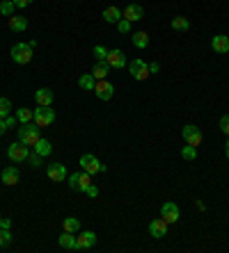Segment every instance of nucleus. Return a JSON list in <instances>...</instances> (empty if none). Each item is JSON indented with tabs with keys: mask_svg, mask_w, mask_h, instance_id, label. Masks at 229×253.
<instances>
[{
	"mask_svg": "<svg viewBox=\"0 0 229 253\" xmlns=\"http://www.w3.org/2000/svg\"><path fill=\"white\" fill-rule=\"evenodd\" d=\"M39 139H41V133H39V126L35 121H32V123H21V128H19V142H23L30 149V146H35Z\"/></svg>",
	"mask_w": 229,
	"mask_h": 253,
	"instance_id": "nucleus-1",
	"label": "nucleus"
},
{
	"mask_svg": "<svg viewBox=\"0 0 229 253\" xmlns=\"http://www.w3.org/2000/svg\"><path fill=\"white\" fill-rule=\"evenodd\" d=\"M12 60L16 62V64H30L32 62V46H30V41H21V44H14L12 46Z\"/></svg>",
	"mask_w": 229,
	"mask_h": 253,
	"instance_id": "nucleus-2",
	"label": "nucleus"
},
{
	"mask_svg": "<svg viewBox=\"0 0 229 253\" xmlns=\"http://www.w3.org/2000/svg\"><path fill=\"white\" fill-rule=\"evenodd\" d=\"M32 121H35L39 128H48L55 121V110L51 105H37V110L32 114Z\"/></svg>",
	"mask_w": 229,
	"mask_h": 253,
	"instance_id": "nucleus-3",
	"label": "nucleus"
},
{
	"mask_svg": "<svg viewBox=\"0 0 229 253\" xmlns=\"http://www.w3.org/2000/svg\"><path fill=\"white\" fill-rule=\"evenodd\" d=\"M28 155H30V149H28L23 142H14V144H9L7 146V157L14 164H23L25 160H28Z\"/></svg>",
	"mask_w": 229,
	"mask_h": 253,
	"instance_id": "nucleus-4",
	"label": "nucleus"
},
{
	"mask_svg": "<svg viewBox=\"0 0 229 253\" xmlns=\"http://www.w3.org/2000/svg\"><path fill=\"white\" fill-rule=\"evenodd\" d=\"M90 185H92V176L85 171V169H80V171L69 176V187H71L74 192H85Z\"/></svg>",
	"mask_w": 229,
	"mask_h": 253,
	"instance_id": "nucleus-5",
	"label": "nucleus"
},
{
	"mask_svg": "<svg viewBox=\"0 0 229 253\" xmlns=\"http://www.w3.org/2000/svg\"><path fill=\"white\" fill-rule=\"evenodd\" d=\"M80 169H85L90 176H94V173H99V171H106V167L96 160V155H92V153L80 155Z\"/></svg>",
	"mask_w": 229,
	"mask_h": 253,
	"instance_id": "nucleus-6",
	"label": "nucleus"
},
{
	"mask_svg": "<svg viewBox=\"0 0 229 253\" xmlns=\"http://www.w3.org/2000/svg\"><path fill=\"white\" fill-rule=\"evenodd\" d=\"M129 71H131V75H133V80H137V82H145L147 78H149V64L147 62H142V60H133L129 64Z\"/></svg>",
	"mask_w": 229,
	"mask_h": 253,
	"instance_id": "nucleus-7",
	"label": "nucleus"
},
{
	"mask_svg": "<svg viewBox=\"0 0 229 253\" xmlns=\"http://www.w3.org/2000/svg\"><path fill=\"white\" fill-rule=\"evenodd\" d=\"M46 176H48V180H53V183H62V180L69 178L67 173V167L60 162H51L48 167H46Z\"/></svg>",
	"mask_w": 229,
	"mask_h": 253,
	"instance_id": "nucleus-8",
	"label": "nucleus"
},
{
	"mask_svg": "<svg viewBox=\"0 0 229 253\" xmlns=\"http://www.w3.org/2000/svg\"><path fill=\"white\" fill-rule=\"evenodd\" d=\"M181 135H183V139H186V144H191V146H199V144H202V139H204L202 130H199L197 126H192V123L183 126Z\"/></svg>",
	"mask_w": 229,
	"mask_h": 253,
	"instance_id": "nucleus-9",
	"label": "nucleus"
},
{
	"mask_svg": "<svg viewBox=\"0 0 229 253\" xmlns=\"http://www.w3.org/2000/svg\"><path fill=\"white\" fill-rule=\"evenodd\" d=\"M94 94H96V98H101V101H110V98L114 96V84L108 80H96Z\"/></svg>",
	"mask_w": 229,
	"mask_h": 253,
	"instance_id": "nucleus-10",
	"label": "nucleus"
},
{
	"mask_svg": "<svg viewBox=\"0 0 229 253\" xmlns=\"http://www.w3.org/2000/svg\"><path fill=\"white\" fill-rule=\"evenodd\" d=\"M179 205H176L174 201H168V203H163V208H160V217L165 219L168 223H176L179 221Z\"/></svg>",
	"mask_w": 229,
	"mask_h": 253,
	"instance_id": "nucleus-11",
	"label": "nucleus"
},
{
	"mask_svg": "<svg viewBox=\"0 0 229 253\" xmlns=\"http://www.w3.org/2000/svg\"><path fill=\"white\" fill-rule=\"evenodd\" d=\"M168 228H170V223L160 217V219H153L152 223H149V233H152V237L156 239H163L165 235H168Z\"/></svg>",
	"mask_w": 229,
	"mask_h": 253,
	"instance_id": "nucleus-12",
	"label": "nucleus"
},
{
	"mask_svg": "<svg viewBox=\"0 0 229 253\" xmlns=\"http://www.w3.org/2000/svg\"><path fill=\"white\" fill-rule=\"evenodd\" d=\"M106 62L110 64V68H124L126 67V55L119 48H113V51H108Z\"/></svg>",
	"mask_w": 229,
	"mask_h": 253,
	"instance_id": "nucleus-13",
	"label": "nucleus"
},
{
	"mask_svg": "<svg viewBox=\"0 0 229 253\" xmlns=\"http://www.w3.org/2000/svg\"><path fill=\"white\" fill-rule=\"evenodd\" d=\"M211 48H213L218 55H227L229 52V37L227 34H215L211 39Z\"/></svg>",
	"mask_w": 229,
	"mask_h": 253,
	"instance_id": "nucleus-14",
	"label": "nucleus"
},
{
	"mask_svg": "<svg viewBox=\"0 0 229 253\" xmlns=\"http://www.w3.org/2000/svg\"><path fill=\"white\" fill-rule=\"evenodd\" d=\"M78 249H92V246L96 244V233H92V231H83V233H78Z\"/></svg>",
	"mask_w": 229,
	"mask_h": 253,
	"instance_id": "nucleus-15",
	"label": "nucleus"
},
{
	"mask_svg": "<svg viewBox=\"0 0 229 253\" xmlns=\"http://www.w3.org/2000/svg\"><path fill=\"white\" fill-rule=\"evenodd\" d=\"M0 178H2V183L7 187H14L16 183H19V169H16L14 164H12V167H5L2 173H0Z\"/></svg>",
	"mask_w": 229,
	"mask_h": 253,
	"instance_id": "nucleus-16",
	"label": "nucleus"
},
{
	"mask_svg": "<svg viewBox=\"0 0 229 253\" xmlns=\"http://www.w3.org/2000/svg\"><path fill=\"white\" fill-rule=\"evenodd\" d=\"M7 28L12 32H25L28 30V18H25V16H9Z\"/></svg>",
	"mask_w": 229,
	"mask_h": 253,
	"instance_id": "nucleus-17",
	"label": "nucleus"
},
{
	"mask_svg": "<svg viewBox=\"0 0 229 253\" xmlns=\"http://www.w3.org/2000/svg\"><path fill=\"white\" fill-rule=\"evenodd\" d=\"M142 16H145V9L140 7V5H126V7H124V18H126V21L135 23V21H140Z\"/></svg>",
	"mask_w": 229,
	"mask_h": 253,
	"instance_id": "nucleus-18",
	"label": "nucleus"
},
{
	"mask_svg": "<svg viewBox=\"0 0 229 253\" xmlns=\"http://www.w3.org/2000/svg\"><path fill=\"white\" fill-rule=\"evenodd\" d=\"M122 18H124V12L119 7L110 5V7L103 9V21L106 23H114V25H117V21H122Z\"/></svg>",
	"mask_w": 229,
	"mask_h": 253,
	"instance_id": "nucleus-19",
	"label": "nucleus"
},
{
	"mask_svg": "<svg viewBox=\"0 0 229 253\" xmlns=\"http://www.w3.org/2000/svg\"><path fill=\"white\" fill-rule=\"evenodd\" d=\"M53 98L55 94L48 87H41V89L35 91V101H37V105H53Z\"/></svg>",
	"mask_w": 229,
	"mask_h": 253,
	"instance_id": "nucleus-20",
	"label": "nucleus"
},
{
	"mask_svg": "<svg viewBox=\"0 0 229 253\" xmlns=\"http://www.w3.org/2000/svg\"><path fill=\"white\" fill-rule=\"evenodd\" d=\"M60 249H67V251H74L78 249V242H76V233H62L60 235Z\"/></svg>",
	"mask_w": 229,
	"mask_h": 253,
	"instance_id": "nucleus-21",
	"label": "nucleus"
},
{
	"mask_svg": "<svg viewBox=\"0 0 229 253\" xmlns=\"http://www.w3.org/2000/svg\"><path fill=\"white\" fill-rule=\"evenodd\" d=\"M108 73H110V64L106 60L103 62H96L94 68H92V75H94V80H106Z\"/></svg>",
	"mask_w": 229,
	"mask_h": 253,
	"instance_id": "nucleus-22",
	"label": "nucleus"
},
{
	"mask_svg": "<svg viewBox=\"0 0 229 253\" xmlns=\"http://www.w3.org/2000/svg\"><path fill=\"white\" fill-rule=\"evenodd\" d=\"M131 44L135 46V48H140V51H142V48H147V46H149V34H147L145 30L133 32V34H131Z\"/></svg>",
	"mask_w": 229,
	"mask_h": 253,
	"instance_id": "nucleus-23",
	"label": "nucleus"
},
{
	"mask_svg": "<svg viewBox=\"0 0 229 253\" xmlns=\"http://www.w3.org/2000/svg\"><path fill=\"white\" fill-rule=\"evenodd\" d=\"M32 149H35V153H39L41 157H46V155H51V153H53V144L48 142V139H44V137H41V139H39V142L35 144Z\"/></svg>",
	"mask_w": 229,
	"mask_h": 253,
	"instance_id": "nucleus-24",
	"label": "nucleus"
},
{
	"mask_svg": "<svg viewBox=\"0 0 229 253\" xmlns=\"http://www.w3.org/2000/svg\"><path fill=\"white\" fill-rule=\"evenodd\" d=\"M94 84H96V80H94V75L92 73H83L80 78H78V87L85 91H94Z\"/></svg>",
	"mask_w": 229,
	"mask_h": 253,
	"instance_id": "nucleus-25",
	"label": "nucleus"
},
{
	"mask_svg": "<svg viewBox=\"0 0 229 253\" xmlns=\"http://www.w3.org/2000/svg\"><path fill=\"white\" fill-rule=\"evenodd\" d=\"M62 228H64V231L67 233H80V221H78L76 217H67V219H64V221H62Z\"/></svg>",
	"mask_w": 229,
	"mask_h": 253,
	"instance_id": "nucleus-26",
	"label": "nucleus"
},
{
	"mask_svg": "<svg viewBox=\"0 0 229 253\" xmlns=\"http://www.w3.org/2000/svg\"><path fill=\"white\" fill-rule=\"evenodd\" d=\"M32 114H35V110H30V107H19L16 110V119H19V123H30Z\"/></svg>",
	"mask_w": 229,
	"mask_h": 253,
	"instance_id": "nucleus-27",
	"label": "nucleus"
},
{
	"mask_svg": "<svg viewBox=\"0 0 229 253\" xmlns=\"http://www.w3.org/2000/svg\"><path fill=\"white\" fill-rule=\"evenodd\" d=\"M188 28H191V21H188L186 16H174V18H172V30L183 32V30H188Z\"/></svg>",
	"mask_w": 229,
	"mask_h": 253,
	"instance_id": "nucleus-28",
	"label": "nucleus"
},
{
	"mask_svg": "<svg viewBox=\"0 0 229 253\" xmlns=\"http://www.w3.org/2000/svg\"><path fill=\"white\" fill-rule=\"evenodd\" d=\"M14 0H0V14L9 18V16H14Z\"/></svg>",
	"mask_w": 229,
	"mask_h": 253,
	"instance_id": "nucleus-29",
	"label": "nucleus"
},
{
	"mask_svg": "<svg viewBox=\"0 0 229 253\" xmlns=\"http://www.w3.org/2000/svg\"><path fill=\"white\" fill-rule=\"evenodd\" d=\"M181 157L183 160H188V162H192L195 157H197V146H191V144H186L181 149Z\"/></svg>",
	"mask_w": 229,
	"mask_h": 253,
	"instance_id": "nucleus-30",
	"label": "nucleus"
},
{
	"mask_svg": "<svg viewBox=\"0 0 229 253\" xmlns=\"http://www.w3.org/2000/svg\"><path fill=\"white\" fill-rule=\"evenodd\" d=\"M9 112H12V103H9V98H0V119H5L9 117Z\"/></svg>",
	"mask_w": 229,
	"mask_h": 253,
	"instance_id": "nucleus-31",
	"label": "nucleus"
},
{
	"mask_svg": "<svg viewBox=\"0 0 229 253\" xmlns=\"http://www.w3.org/2000/svg\"><path fill=\"white\" fill-rule=\"evenodd\" d=\"M9 244H12V233H9V228H0V249H5Z\"/></svg>",
	"mask_w": 229,
	"mask_h": 253,
	"instance_id": "nucleus-32",
	"label": "nucleus"
},
{
	"mask_svg": "<svg viewBox=\"0 0 229 253\" xmlns=\"http://www.w3.org/2000/svg\"><path fill=\"white\" fill-rule=\"evenodd\" d=\"M25 162L30 164L32 169H39V167H41V155H39V153H35V151H32L30 155H28V160H25Z\"/></svg>",
	"mask_w": 229,
	"mask_h": 253,
	"instance_id": "nucleus-33",
	"label": "nucleus"
},
{
	"mask_svg": "<svg viewBox=\"0 0 229 253\" xmlns=\"http://www.w3.org/2000/svg\"><path fill=\"white\" fill-rule=\"evenodd\" d=\"M94 57H96V62H103L108 57V48H103V46H94Z\"/></svg>",
	"mask_w": 229,
	"mask_h": 253,
	"instance_id": "nucleus-34",
	"label": "nucleus"
},
{
	"mask_svg": "<svg viewBox=\"0 0 229 253\" xmlns=\"http://www.w3.org/2000/svg\"><path fill=\"white\" fill-rule=\"evenodd\" d=\"M117 30L122 32V34H129V32H131V21H126V18L117 21Z\"/></svg>",
	"mask_w": 229,
	"mask_h": 253,
	"instance_id": "nucleus-35",
	"label": "nucleus"
},
{
	"mask_svg": "<svg viewBox=\"0 0 229 253\" xmlns=\"http://www.w3.org/2000/svg\"><path fill=\"white\" fill-rule=\"evenodd\" d=\"M220 130L229 137V114H225V117L220 119Z\"/></svg>",
	"mask_w": 229,
	"mask_h": 253,
	"instance_id": "nucleus-36",
	"label": "nucleus"
},
{
	"mask_svg": "<svg viewBox=\"0 0 229 253\" xmlns=\"http://www.w3.org/2000/svg\"><path fill=\"white\" fill-rule=\"evenodd\" d=\"M85 194H87L90 199H96V196H99V187H96L94 183H92V185L87 187V189H85Z\"/></svg>",
	"mask_w": 229,
	"mask_h": 253,
	"instance_id": "nucleus-37",
	"label": "nucleus"
},
{
	"mask_svg": "<svg viewBox=\"0 0 229 253\" xmlns=\"http://www.w3.org/2000/svg\"><path fill=\"white\" fill-rule=\"evenodd\" d=\"M5 123H7V128H14L16 123H19V119H16V117H12V114H9V117H5Z\"/></svg>",
	"mask_w": 229,
	"mask_h": 253,
	"instance_id": "nucleus-38",
	"label": "nucleus"
},
{
	"mask_svg": "<svg viewBox=\"0 0 229 253\" xmlns=\"http://www.w3.org/2000/svg\"><path fill=\"white\" fill-rule=\"evenodd\" d=\"M30 2H32V0H14V5H16V7H21V9H25Z\"/></svg>",
	"mask_w": 229,
	"mask_h": 253,
	"instance_id": "nucleus-39",
	"label": "nucleus"
},
{
	"mask_svg": "<svg viewBox=\"0 0 229 253\" xmlns=\"http://www.w3.org/2000/svg\"><path fill=\"white\" fill-rule=\"evenodd\" d=\"M7 133V123H5V119H0V135Z\"/></svg>",
	"mask_w": 229,
	"mask_h": 253,
	"instance_id": "nucleus-40",
	"label": "nucleus"
},
{
	"mask_svg": "<svg viewBox=\"0 0 229 253\" xmlns=\"http://www.w3.org/2000/svg\"><path fill=\"white\" fill-rule=\"evenodd\" d=\"M2 228H12V219H2Z\"/></svg>",
	"mask_w": 229,
	"mask_h": 253,
	"instance_id": "nucleus-41",
	"label": "nucleus"
},
{
	"mask_svg": "<svg viewBox=\"0 0 229 253\" xmlns=\"http://www.w3.org/2000/svg\"><path fill=\"white\" fill-rule=\"evenodd\" d=\"M225 155H227V160H229V139H227V146H225Z\"/></svg>",
	"mask_w": 229,
	"mask_h": 253,
	"instance_id": "nucleus-42",
	"label": "nucleus"
},
{
	"mask_svg": "<svg viewBox=\"0 0 229 253\" xmlns=\"http://www.w3.org/2000/svg\"><path fill=\"white\" fill-rule=\"evenodd\" d=\"M0 228H2V217H0Z\"/></svg>",
	"mask_w": 229,
	"mask_h": 253,
	"instance_id": "nucleus-43",
	"label": "nucleus"
}]
</instances>
